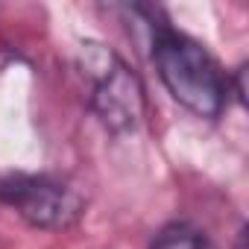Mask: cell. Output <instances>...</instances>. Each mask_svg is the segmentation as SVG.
<instances>
[{
    "mask_svg": "<svg viewBox=\"0 0 249 249\" xmlns=\"http://www.w3.org/2000/svg\"><path fill=\"white\" fill-rule=\"evenodd\" d=\"M153 65L167 94L196 117L217 120L229 103V76L217 59L191 36L153 24Z\"/></svg>",
    "mask_w": 249,
    "mask_h": 249,
    "instance_id": "1",
    "label": "cell"
},
{
    "mask_svg": "<svg viewBox=\"0 0 249 249\" xmlns=\"http://www.w3.org/2000/svg\"><path fill=\"white\" fill-rule=\"evenodd\" d=\"M76 71L85 76L91 88L88 103L108 132L120 135L138 129L147 114V91L141 76L111 47L100 41H82L76 50Z\"/></svg>",
    "mask_w": 249,
    "mask_h": 249,
    "instance_id": "2",
    "label": "cell"
},
{
    "mask_svg": "<svg viewBox=\"0 0 249 249\" xmlns=\"http://www.w3.org/2000/svg\"><path fill=\"white\" fill-rule=\"evenodd\" d=\"M0 199L27 226L47 231L71 229L85 211V199L71 185L47 176H9L0 182Z\"/></svg>",
    "mask_w": 249,
    "mask_h": 249,
    "instance_id": "3",
    "label": "cell"
},
{
    "mask_svg": "<svg viewBox=\"0 0 249 249\" xmlns=\"http://www.w3.org/2000/svg\"><path fill=\"white\" fill-rule=\"evenodd\" d=\"M150 249H217V246L199 229H194L188 223H170L153 237Z\"/></svg>",
    "mask_w": 249,
    "mask_h": 249,
    "instance_id": "4",
    "label": "cell"
},
{
    "mask_svg": "<svg viewBox=\"0 0 249 249\" xmlns=\"http://www.w3.org/2000/svg\"><path fill=\"white\" fill-rule=\"evenodd\" d=\"M246 65H240L237 71H234V76L229 79V91H234V100L240 103V106H246Z\"/></svg>",
    "mask_w": 249,
    "mask_h": 249,
    "instance_id": "5",
    "label": "cell"
},
{
    "mask_svg": "<svg viewBox=\"0 0 249 249\" xmlns=\"http://www.w3.org/2000/svg\"><path fill=\"white\" fill-rule=\"evenodd\" d=\"M234 249H246V229H240V234H237V243H234Z\"/></svg>",
    "mask_w": 249,
    "mask_h": 249,
    "instance_id": "6",
    "label": "cell"
}]
</instances>
